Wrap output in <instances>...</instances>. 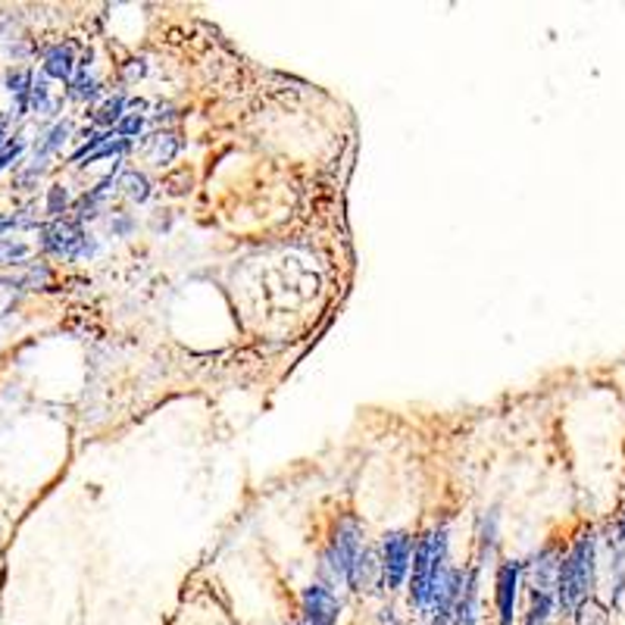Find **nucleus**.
I'll list each match as a JSON object with an SVG mask.
<instances>
[{
  "label": "nucleus",
  "mask_w": 625,
  "mask_h": 625,
  "mask_svg": "<svg viewBox=\"0 0 625 625\" xmlns=\"http://www.w3.org/2000/svg\"><path fill=\"white\" fill-rule=\"evenodd\" d=\"M447 526L429 528L419 538L413 554V575H410V603L419 610H432L434 585L447 573Z\"/></svg>",
  "instance_id": "f03ea898"
},
{
  "label": "nucleus",
  "mask_w": 625,
  "mask_h": 625,
  "mask_svg": "<svg viewBox=\"0 0 625 625\" xmlns=\"http://www.w3.org/2000/svg\"><path fill=\"white\" fill-rule=\"evenodd\" d=\"M66 135H70V122H57V126H53L51 132L44 135L47 141H41V147L35 151V163H38V160H44V156H51L53 151H57V147L66 141Z\"/></svg>",
  "instance_id": "2eb2a0df"
},
{
  "label": "nucleus",
  "mask_w": 625,
  "mask_h": 625,
  "mask_svg": "<svg viewBox=\"0 0 625 625\" xmlns=\"http://www.w3.org/2000/svg\"><path fill=\"white\" fill-rule=\"evenodd\" d=\"M145 117H141V113H126V117H122V122L117 128H113V135H119V138H128L132 141V135H141V128H145Z\"/></svg>",
  "instance_id": "f3484780"
},
{
  "label": "nucleus",
  "mask_w": 625,
  "mask_h": 625,
  "mask_svg": "<svg viewBox=\"0 0 625 625\" xmlns=\"http://www.w3.org/2000/svg\"><path fill=\"white\" fill-rule=\"evenodd\" d=\"M79 63L81 60H76V44H72V41L53 44L51 51L44 53V76L57 79V81H72L79 72Z\"/></svg>",
  "instance_id": "6e6552de"
},
{
  "label": "nucleus",
  "mask_w": 625,
  "mask_h": 625,
  "mask_svg": "<svg viewBox=\"0 0 625 625\" xmlns=\"http://www.w3.org/2000/svg\"><path fill=\"white\" fill-rule=\"evenodd\" d=\"M591 585H594V538L582 535L560 563L556 603L563 613H575L591 594Z\"/></svg>",
  "instance_id": "7ed1b4c3"
},
{
  "label": "nucleus",
  "mask_w": 625,
  "mask_h": 625,
  "mask_svg": "<svg viewBox=\"0 0 625 625\" xmlns=\"http://www.w3.org/2000/svg\"><path fill=\"white\" fill-rule=\"evenodd\" d=\"M179 135L173 132H160L154 135L151 141H147V156H151V163H156V166H166V163H173V156L179 154Z\"/></svg>",
  "instance_id": "9b49d317"
},
{
  "label": "nucleus",
  "mask_w": 625,
  "mask_h": 625,
  "mask_svg": "<svg viewBox=\"0 0 625 625\" xmlns=\"http://www.w3.org/2000/svg\"><path fill=\"white\" fill-rule=\"evenodd\" d=\"M6 88H10V94L16 98V117H23L32 107V88H35L32 70H13L10 76H6Z\"/></svg>",
  "instance_id": "9d476101"
},
{
  "label": "nucleus",
  "mask_w": 625,
  "mask_h": 625,
  "mask_svg": "<svg viewBox=\"0 0 625 625\" xmlns=\"http://www.w3.org/2000/svg\"><path fill=\"white\" fill-rule=\"evenodd\" d=\"M66 188H60V185H53L51 188V194H47V213L51 216H60V213H66Z\"/></svg>",
  "instance_id": "6ab92c4d"
},
{
  "label": "nucleus",
  "mask_w": 625,
  "mask_h": 625,
  "mask_svg": "<svg viewBox=\"0 0 625 625\" xmlns=\"http://www.w3.org/2000/svg\"><path fill=\"white\" fill-rule=\"evenodd\" d=\"M303 622L307 625H335L338 622V597L325 585H310L301 597Z\"/></svg>",
  "instance_id": "0eeeda50"
},
{
  "label": "nucleus",
  "mask_w": 625,
  "mask_h": 625,
  "mask_svg": "<svg viewBox=\"0 0 625 625\" xmlns=\"http://www.w3.org/2000/svg\"><path fill=\"white\" fill-rule=\"evenodd\" d=\"M475 620H479V569L466 573L463 594L453 610V625H475Z\"/></svg>",
  "instance_id": "1a4fd4ad"
},
{
  "label": "nucleus",
  "mask_w": 625,
  "mask_h": 625,
  "mask_svg": "<svg viewBox=\"0 0 625 625\" xmlns=\"http://www.w3.org/2000/svg\"><path fill=\"white\" fill-rule=\"evenodd\" d=\"M29 257V244H13L0 238V263H19Z\"/></svg>",
  "instance_id": "a211bd4d"
},
{
  "label": "nucleus",
  "mask_w": 625,
  "mask_h": 625,
  "mask_svg": "<svg viewBox=\"0 0 625 625\" xmlns=\"http://www.w3.org/2000/svg\"><path fill=\"white\" fill-rule=\"evenodd\" d=\"M119 188L138 203H145L147 197H151V182H147L141 173H126V175H122V182H119Z\"/></svg>",
  "instance_id": "4468645a"
},
{
  "label": "nucleus",
  "mask_w": 625,
  "mask_h": 625,
  "mask_svg": "<svg viewBox=\"0 0 625 625\" xmlns=\"http://www.w3.org/2000/svg\"><path fill=\"white\" fill-rule=\"evenodd\" d=\"M554 603H556V594H554V591H538V588H532V601H528L526 625H547L550 613H554Z\"/></svg>",
  "instance_id": "f8f14e48"
},
{
  "label": "nucleus",
  "mask_w": 625,
  "mask_h": 625,
  "mask_svg": "<svg viewBox=\"0 0 625 625\" xmlns=\"http://www.w3.org/2000/svg\"><path fill=\"white\" fill-rule=\"evenodd\" d=\"M413 535L410 532H388L382 541V579L385 588L394 591L404 585V579L410 575V560H413Z\"/></svg>",
  "instance_id": "39448f33"
},
{
  "label": "nucleus",
  "mask_w": 625,
  "mask_h": 625,
  "mask_svg": "<svg viewBox=\"0 0 625 625\" xmlns=\"http://www.w3.org/2000/svg\"><path fill=\"white\" fill-rule=\"evenodd\" d=\"M32 107H35L38 113H53V110H57V100H53L51 88H47V76L35 79V88H32Z\"/></svg>",
  "instance_id": "dca6fc26"
},
{
  "label": "nucleus",
  "mask_w": 625,
  "mask_h": 625,
  "mask_svg": "<svg viewBox=\"0 0 625 625\" xmlns=\"http://www.w3.org/2000/svg\"><path fill=\"white\" fill-rule=\"evenodd\" d=\"M519 579H522V563H516V560L500 563V569H498V588H494V601H498V620H500V625H513L516 597H519Z\"/></svg>",
  "instance_id": "423d86ee"
},
{
  "label": "nucleus",
  "mask_w": 625,
  "mask_h": 625,
  "mask_svg": "<svg viewBox=\"0 0 625 625\" xmlns=\"http://www.w3.org/2000/svg\"><path fill=\"white\" fill-rule=\"evenodd\" d=\"M6 141H10V138H6V119L0 117V151L6 147Z\"/></svg>",
  "instance_id": "aec40b11"
},
{
  "label": "nucleus",
  "mask_w": 625,
  "mask_h": 625,
  "mask_svg": "<svg viewBox=\"0 0 625 625\" xmlns=\"http://www.w3.org/2000/svg\"><path fill=\"white\" fill-rule=\"evenodd\" d=\"M85 229L76 219H57L47 229H41V247L53 257H70V260H79V257L94 254V244L88 241Z\"/></svg>",
  "instance_id": "20e7f679"
},
{
  "label": "nucleus",
  "mask_w": 625,
  "mask_h": 625,
  "mask_svg": "<svg viewBox=\"0 0 625 625\" xmlns=\"http://www.w3.org/2000/svg\"><path fill=\"white\" fill-rule=\"evenodd\" d=\"M19 226V219H13V216H10V219H0V232H6V229H16Z\"/></svg>",
  "instance_id": "412c9836"
},
{
  "label": "nucleus",
  "mask_w": 625,
  "mask_h": 625,
  "mask_svg": "<svg viewBox=\"0 0 625 625\" xmlns=\"http://www.w3.org/2000/svg\"><path fill=\"white\" fill-rule=\"evenodd\" d=\"M620 535H622V541H625V513H622V522H620Z\"/></svg>",
  "instance_id": "4be33fe9"
},
{
  "label": "nucleus",
  "mask_w": 625,
  "mask_h": 625,
  "mask_svg": "<svg viewBox=\"0 0 625 625\" xmlns=\"http://www.w3.org/2000/svg\"><path fill=\"white\" fill-rule=\"evenodd\" d=\"M126 117V94H113L98 113H94V126H100V132H113Z\"/></svg>",
  "instance_id": "ddd939ff"
},
{
  "label": "nucleus",
  "mask_w": 625,
  "mask_h": 625,
  "mask_svg": "<svg viewBox=\"0 0 625 625\" xmlns=\"http://www.w3.org/2000/svg\"><path fill=\"white\" fill-rule=\"evenodd\" d=\"M325 573L331 585H348L353 591H363L366 575H369V554L363 545V528L353 519H344L331 535V545L322 556Z\"/></svg>",
  "instance_id": "f257e3e1"
}]
</instances>
